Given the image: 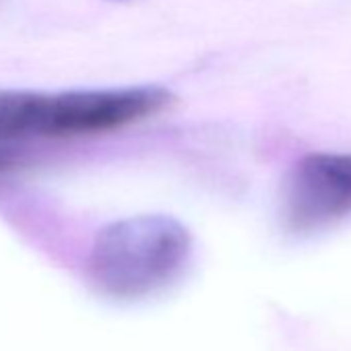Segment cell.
I'll use <instances>...</instances> for the list:
<instances>
[{
    "mask_svg": "<svg viewBox=\"0 0 351 351\" xmlns=\"http://www.w3.org/2000/svg\"><path fill=\"white\" fill-rule=\"evenodd\" d=\"M171 99L163 87L0 91V143L112 132L163 112Z\"/></svg>",
    "mask_w": 351,
    "mask_h": 351,
    "instance_id": "1",
    "label": "cell"
},
{
    "mask_svg": "<svg viewBox=\"0 0 351 351\" xmlns=\"http://www.w3.org/2000/svg\"><path fill=\"white\" fill-rule=\"evenodd\" d=\"M193 254L191 232L167 215H134L97 232L89 275L108 295L136 300L169 287Z\"/></svg>",
    "mask_w": 351,
    "mask_h": 351,
    "instance_id": "2",
    "label": "cell"
},
{
    "mask_svg": "<svg viewBox=\"0 0 351 351\" xmlns=\"http://www.w3.org/2000/svg\"><path fill=\"white\" fill-rule=\"evenodd\" d=\"M351 215V153H310L289 171L283 217L289 230L312 234Z\"/></svg>",
    "mask_w": 351,
    "mask_h": 351,
    "instance_id": "3",
    "label": "cell"
},
{
    "mask_svg": "<svg viewBox=\"0 0 351 351\" xmlns=\"http://www.w3.org/2000/svg\"><path fill=\"white\" fill-rule=\"evenodd\" d=\"M17 165H21V155L11 147H0V173H7Z\"/></svg>",
    "mask_w": 351,
    "mask_h": 351,
    "instance_id": "4",
    "label": "cell"
}]
</instances>
